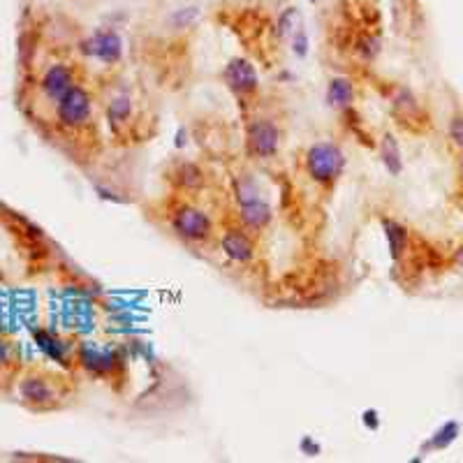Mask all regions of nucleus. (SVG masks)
Segmentation results:
<instances>
[{
  "instance_id": "obj_6",
  "label": "nucleus",
  "mask_w": 463,
  "mask_h": 463,
  "mask_svg": "<svg viewBox=\"0 0 463 463\" xmlns=\"http://www.w3.org/2000/svg\"><path fill=\"white\" fill-rule=\"evenodd\" d=\"M223 82L232 93L252 95L260 86V74L248 58H232L230 63L223 67Z\"/></svg>"
},
{
  "instance_id": "obj_25",
  "label": "nucleus",
  "mask_w": 463,
  "mask_h": 463,
  "mask_svg": "<svg viewBox=\"0 0 463 463\" xmlns=\"http://www.w3.org/2000/svg\"><path fill=\"white\" fill-rule=\"evenodd\" d=\"M459 260H461V264H463V252H459Z\"/></svg>"
},
{
  "instance_id": "obj_27",
  "label": "nucleus",
  "mask_w": 463,
  "mask_h": 463,
  "mask_svg": "<svg viewBox=\"0 0 463 463\" xmlns=\"http://www.w3.org/2000/svg\"><path fill=\"white\" fill-rule=\"evenodd\" d=\"M461 167H463V164H461Z\"/></svg>"
},
{
  "instance_id": "obj_1",
  "label": "nucleus",
  "mask_w": 463,
  "mask_h": 463,
  "mask_svg": "<svg viewBox=\"0 0 463 463\" xmlns=\"http://www.w3.org/2000/svg\"><path fill=\"white\" fill-rule=\"evenodd\" d=\"M345 153L336 142H316L308 146V151L303 155V169L308 174L313 183H318L322 188H331L334 183L343 177L345 172Z\"/></svg>"
},
{
  "instance_id": "obj_18",
  "label": "nucleus",
  "mask_w": 463,
  "mask_h": 463,
  "mask_svg": "<svg viewBox=\"0 0 463 463\" xmlns=\"http://www.w3.org/2000/svg\"><path fill=\"white\" fill-rule=\"evenodd\" d=\"M459 435V424L457 422H447L442 429L435 433V438L431 440V447H447V445Z\"/></svg>"
},
{
  "instance_id": "obj_22",
  "label": "nucleus",
  "mask_w": 463,
  "mask_h": 463,
  "mask_svg": "<svg viewBox=\"0 0 463 463\" xmlns=\"http://www.w3.org/2000/svg\"><path fill=\"white\" fill-rule=\"evenodd\" d=\"M292 51L299 58H303L306 54H308V38H306V33L303 30H296L294 33V38H292Z\"/></svg>"
},
{
  "instance_id": "obj_9",
  "label": "nucleus",
  "mask_w": 463,
  "mask_h": 463,
  "mask_svg": "<svg viewBox=\"0 0 463 463\" xmlns=\"http://www.w3.org/2000/svg\"><path fill=\"white\" fill-rule=\"evenodd\" d=\"M72 86H74V72H72V67L65 63L51 65L45 72V77H42V91H45L47 98L54 102L63 98Z\"/></svg>"
},
{
  "instance_id": "obj_21",
  "label": "nucleus",
  "mask_w": 463,
  "mask_h": 463,
  "mask_svg": "<svg viewBox=\"0 0 463 463\" xmlns=\"http://www.w3.org/2000/svg\"><path fill=\"white\" fill-rule=\"evenodd\" d=\"M38 345L42 347V350H45L49 357H54V359H60V343H56L54 338L51 336H47V334H42V331H38Z\"/></svg>"
},
{
  "instance_id": "obj_3",
  "label": "nucleus",
  "mask_w": 463,
  "mask_h": 463,
  "mask_svg": "<svg viewBox=\"0 0 463 463\" xmlns=\"http://www.w3.org/2000/svg\"><path fill=\"white\" fill-rule=\"evenodd\" d=\"M93 116V95L84 86H72L63 98L56 102V118L67 130L84 128Z\"/></svg>"
},
{
  "instance_id": "obj_16",
  "label": "nucleus",
  "mask_w": 463,
  "mask_h": 463,
  "mask_svg": "<svg viewBox=\"0 0 463 463\" xmlns=\"http://www.w3.org/2000/svg\"><path fill=\"white\" fill-rule=\"evenodd\" d=\"M380 153H382L384 164H387V169H389L391 174H398L403 164H401V151H398V146H396V139L391 137V135H387V137L382 139Z\"/></svg>"
},
{
  "instance_id": "obj_15",
  "label": "nucleus",
  "mask_w": 463,
  "mask_h": 463,
  "mask_svg": "<svg viewBox=\"0 0 463 463\" xmlns=\"http://www.w3.org/2000/svg\"><path fill=\"white\" fill-rule=\"evenodd\" d=\"M384 234H387V241H389V248H391V257L398 260L401 252L406 250V243H408V232L394 221H384Z\"/></svg>"
},
{
  "instance_id": "obj_23",
  "label": "nucleus",
  "mask_w": 463,
  "mask_h": 463,
  "mask_svg": "<svg viewBox=\"0 0 463 463\" xmlns=\"http://www.w3.org/2000/svg\"><path fill=\"white\" fill-rule=\"evenodd\" d=\"M450 133H452V139H454V142H457L459 146H463V118H461V116L452 121Z\"/></svg>"
},
{
  "instance_id": "obj_2",
  "label": "nucleus",
  "mask_w": 463,
  "mask_h": 463,
  "mask_svg": "<svg viewBox=\"0 0 463 463\" xmlns=\"http://www.w3.org/2000/svg\"><path fill=\"white\" fill-rule=\"evenodd\" d=\"M169 227L179 239L188 243H202L213 234V221L206 211L192 206L179 204L169 216Z\"/></svg>"
},
{
  "instance_id": "obj_12",
  "label": "nucleus",
  "mask_w": 463,
  "mask_h": 463,
  "mask_svg": "<svg viewBox=\"0 0 463 463\" xmlns=\"http://www.w3.org/2000/svg\"><path fill=\"white\" fill-rule=\"evenodd\" d=\"M172 179L181 190H199L206 183V174L197 162H179L172 172Z\"/></svg>"
},
{
  "instance_id": "obj_17",
  "label": "nucleus",
  "mask_w": 463,
  "mask_h": 463,
  "mask_svg": "<svg viewBox=\"0 0 463 463\" xmlns=\"http://www.w3.org/2000/svg\"><path fill=\"white\" fill-rule=\"evenodd\" d=\"M357 54L364 60H373L380 54V40L375 35H362L359 42H357Z\"/></svg>"
},
{
  "instance_id": "obj_19",
  "label": "nucleus",
  "mask_w": 463,
  "mask_h": 463,
  "mask_svg": "<svg viewBox=\"0 0 463 463\" xmlns=\"http://www.w3.org/2000/svg\"><path fill=\"white\" fill-rule=\"evenodd\" d=\"M197 19H199L197 7H183V10L172 14V26H177V28H188V26H192Z\"/></svg>"
},
{
  "instance_id": "obj_11",
  "label": "nucleus",
  "mask_w": 463,
  "mask_h": 463,
  "mask_svg": "<svg viewBox=\"0 0 463 463\" xmlns=\"http://www.w3.org/2000/svg\"><path fill=\"white\" fill-rule=\"evenodd\" d=\"M327 102H329V107L340 109V111L350 109L352 102H355L352 79H347V77H334V79L329 82V89H327Z\"/></svg>"
},
{
  "instance_id": "obj_14",
  "label": "nucleus",
  "mask_w": 463,
  "mask_h": 463,
  "mask_svg": "<svg viewBox=\"0 0 463 463\" xmlns=\"http://www.w3.org/2000/svg\"><path fill=\"white\" fill-rule=\"evenodd\" d=\"M82 364H84V369H89V371L104 373V371H109V366H111V355L100 350V347L84 345L82 347Z\"/></svg>"
},
{
  "instance_id": "obj_8",
  "label": "nucleus",
  "mask_w": 463,
  "mask_h": 463,
  "mask_svg": "<svg viewBox=\"0 0 463 463\" xmlns=\"http://www.w3.org/2000/svg\"><path fill=\"white\" fill-rule=\"evenodd\" d=\"M272 218H274L272 204L264 202L262 197L248 199V202L239 204V221H241L243 230H248V232L267 230L269 223H272Z\"/></svg>"
},
{
  "instance_id": "obj_24",
  "label": "nucleus",
  "mask_w": 463,
  "mask_h": 463,
  "mask_svg": "<svg viewBox=\"0 0 463 463\" xmlns=\"http://www.w3.org/2000/svg\"><path fill=\"white\" fill-rule=\"evenodd\" d=\"M364 422L371 426V429H375V426H378V419H375V413L373 410H369V413L364 415Z\"/></svg>"
},
{
  "instance_id": "obj_20",
  "label": "nucleus",
  "mask_w": 463,
  "mask_h": 463,
  "mask_svg": "<svg viewBox=\"0 0 463 463\" xmlns=\"http://www.w3.org/2000/svg\"><path fill=\"white\" fill-rule=\"evenodd\" d=\"M296 19H299V12H296V7H287V10H283V14L278 16V35H281V38L290 35L294 30Z\"/></svg>"
},
{
  "instance_id": "obj_13",
  "label": "nucleus",
  "mask_w": 463,
  "mask_h": 463,
  "mask_svg": "<svg viewBox=\"0 0 463 463\" xmlns=\"http://www.w3.org/2000/svg\"><path fill=\"white\" fill-rule=\"evenodd\" d=\"M130 116H133V100L128 98V95H118V98H113L107 107V118H109V125L113 130H118L121 125H125Z\"/></svg>"
},
{
  "instance_id": "obj_10",
  "label": "nucleus",
  "mask_w": 463,
  "mask_h": 463,
  "mask_svg": "<svg viewBox=\"0 0 463 463\" xmlns=\"http://www.w3.org/2000/svg\"><path fill=\"white\" fill-rule=\"evenodd\" d=\"M19 394L23 401H28L33 406H47L56 398L54 387H51L45 378H38V375H28V378L21 380Z\"/></svg>"
},
{
  "instance_id": "obj_4",
  "label": "nucleus",
  "mask_w": 463,
  "mask_h": 463,
  "mask_svg": "<svg viewBox=\"0 0 463 463\" xmlns=\"http://www.w3.org/2000/svg\"><path fill=\"white\" fill-rule=\"evenodd\" d=\"M248 153L260 160L274 158L281 148V128L272 118H252L246 128Z\"/></svg>"
},
{
  "instance_id": "obj_26",
  "label": "nucleus",
  "mask_w": 463,
  "mask_h": 463,
  "mask_svg": "<svg viewBox=\"0 0 463 463\" xmlns=\"http://www.w3.org/2000/svg\"><path fill=\"white\" fill-rule=\"evenodd\" d=\"M308 3H318V0H308Z\"/></svg>"
},
{
  "instance_id": "obj_5",
  "label": "nucleus",
  "mask_w": 463,
  "mask_h": 463,
  "mask_svg": "<svg viewBox=\"0 0 463 463\" xmlns=\"http://www.w3.org/2000/svg\"><path fill=\"white\" fill-rule=\"evenodd\" d=\"M82 54L100 60L104 65H116L121 56H123V40L116 30H95L91 38H86L82 45Z\"/></svg>"
},
{
  "instance_id": "obj_7",
  "label": "nucleus",
  "mask_w": 463,
  "mask_h": 463,
  "mask_svg": "<svg viewBox=\"0 0 463 463\" xmlns=\"http://www.w3.org/2000/svg\"><path fill=\"white\" fill-rule=\"evenodd\" d=\"M221 250L227 260L237 262V264H250L255 260L257 246L250 239L248 230H227L221 239Z\"/></svg>"
}]
</instances>
